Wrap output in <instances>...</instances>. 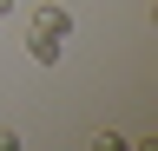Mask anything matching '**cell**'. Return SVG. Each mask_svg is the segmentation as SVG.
<instances>
[{
	"instance_id": "obj_1",
	"label": "cell",
	"mask_w": 158,
	"mask_h": 151,
	"mask_svg": "<svg viewBox=\"0 0 158 151\" xmlns=\"http://www.w3.org/2000/svg\"><path fill=\"white\" fill-rule=\"evenodd\" d=\"M27 59H33V66H59V59H66V46H59L53 33H40V26H27Z\"/></svg>"
},
{
	"instance_id": "obj_2",
	"label": "cell",
	"mask_w": 158,
	"mask_h": 151,
	"mask_svg": "<svg viewBox=\"0 0 158 151\" xmlns=\"http://www.w3.org/2000/svg\"><path fill=\"white\" fill-rule=\"evenodd\" d=\"M33 26L53 33V40H73V13L66 7H33Z\"/></svg>"
},
{
	"instance_id": "obj_3",
	"label": "cell",
	"mask_w": 158,
	"mask_h": 151,
	"mask_svg": "<svg viewBox=\"0 0 158 151\" xmlns=\"http://www.w3.org/2000/svg\"><path fill=\"white\" fill-rule=\"evenodd\" d=\"M7 13H13V0H0V20H7Z\"/></svg>"
}]
</instances>
